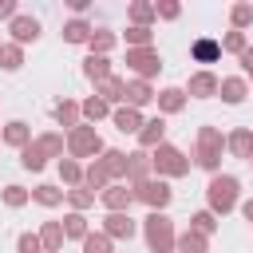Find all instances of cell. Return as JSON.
<instances>
[{"label":"cell","mask_w":253,"mask_h":253,"mask_svg":"<svg viewBox=\"0 0 253 253\" xmlns=\"http://www.w3.org/2000/svg\"><path fill=\"white\" fill-rule=\"evenodd\" d=\"M221 150H225V134L217 126H198V146H194V162L210 174H221Z\"/></svg>","instance_id":"1"},{"label":"cell","mask_w":253,"mask_h":253,"mask_svg":"<svg viewBox=\"0 0 253 253\" xmlns=\"http://www.w3.org/2000/svg\"><path fill=\"white\" fill-rule=\"evenodd\" d=\"M237 190H241V182H237L233 174H213V178H210V186H206L210 213H213V217H225V213L237 206Z\"/></svg>","instance_id":"2"},{"label":"cell","mask_w":253,"mask_h":253,"mask_svg":"<svg viewBox=\"0 0 253 253\" xmlns=\"http://www.w3.org/2000/svg\"><path fill=\"white\" fill-rule=\"evenodd\" d=\"M142 237H146V245H150V253H174V221L166 217V213H158V210H150L146 213V221H142Z\"/></svg>","instance_id":"3"},{"label":"cell","mask_w":253,"mask_h":253,"mask_svg":"<svg viewBox=\"0 0 253 253\" xmlns=\"http://www.w3.org/2000/svg\"><path fill=\"white\" fill-rule=\"evenodd\" d=\"M150 170H158V178H182V174H190V158H186L178 146L158 142V146L150 150Z\"/></svg>","instance_id":"4"},{"label":"cell","mask_w":253,"mask_h":253,"mask_svg":"<svg viewBox=\"0 0 253 253\" xmlns=\"http://www.w3.org/2000/svg\"><path fill=\"white\" fill-rule=\"evenodd\" d=\"M103 150H107V146H103V138H99L95 126L79 123L75 130H67V154H71V158H95V154H103Z\"/></svg>","instance_id":"5"},{"label":"cell","mask_w":253,"mask_h":253,"mask_svg":"<svg viewBox=\"0 0 253 253\" xmlns=\"http://www.w3.org/2000/svg\"><path fill=\"white\" fill-rule=\"evenodd\" d=\"M130 194H134V202H142V206H150V210H158V213L174 202V190H170L162 178H146V182L130 186Z\"/></svg>","instance_id":"6"},{"label":"cell","mask_w":253,"mask_h":253,"mask_svg":"<svg viewBox=\"0 0 253 253\" xmlns=\"http://www.w3.org/2000/svg\"><path fill=\"white\" fill-rule=\"evenodd\" d=\"M126 67L134 71V79H146L150 83L162 71V55L154 47H126Z\"/></svg>","instance_id":"7"},{"label":"cell","mask_w":253,"mask_h":253,"mask_svg":"<svg viewBox=\"0 0 253 253\" xmlns=\"http://www.w3.org/2000/svg\"><path fill=\"white\" fill-rule=\"evenodd\" d=\"M99 202L107 206V213H126V210H130V202H134V194H130V186H126V182H111V186L99 194Z\"/></svg>","instance_id":"8"},{"label":"cell","mask_w":253,"mask_h":253,"mask_svg":"<svg viewBox=\"0 0 253 253\" xmlns=\"http://www.w3.org/2000/svg\"><path fill=\"white\" fill-rule=\"evenodd\" d=\"M103 233H107L111 241H130V237L138 233V225H134L130 213H107V217H103Z\"/></svg>","instance_id":"9"},{"label":"cell","mask_w":253,"mask_h":253,"mask_svg":"<svg viewBox=\"0 0 253 253\" xmlns=\"http://www.w3.org/2000/svg\"><path fill=\"white\" fill-rule=\"evenodd\" d=\"M8 32H12V40H16L20 47H24V43H36V40H40V20H36V16H20V12H16V20L8 24Z\"/></svg>","instance_id":"10"},{"label":"cell","mask_w":253,"mask_h":253,"mask_svg":"<svg viewBox=\"0 0 253 253\" xmlns=\"http://www.w3.org/2000/svg\"><path fill=\"white\" fill-rule=\"evenodd\" d=\"M217 95H221L229 107H237V103H245V95H249V83H245L241 75H225V79H217Z\"/></svg>","instance_id":"11"},{"label":"cell","mask_w":253,"mask_h":253,"mask_svg":"<svg viewBox=\"0 0 253 253\" xmlns=\"http://www.w3.org/2000/svg\"><path fill=\"white\" fill-rule=\"evenodd\" d=\"M186 95H194V99H210V95H217V75H213V71H194L190 83H186Z\"/></svg>","instance_id":"12"},{"label":"cell","mask_w":253,"mask_h":253,"mask_svg":"<svg viewBox=\"0 0 253 253\" xmlns=\"http://www.w3.org/2000/svg\"><path fill=\"white\" fill-rule=\"evenodd\" d=\"M111 119H115V130H123V134H138L142 130V111H134V107H115L111 111Z\"/></svg>","instance_id":"13"},{"label":"cell","mask_w":253,"mask_h":253,"mask_svg":"<svg viewBox=\"0 0 253 253\" xmlns=\"http://www.w3.org/2000/svg\"><path fill=\"white\" fill-rule=\"evenodd\" d=\"M158 142H166V119H162V115H158V119H146L142 130H138V146H142V150H154Z\"/></svg>","instance_id":"14"},{"label":"cell","mask_w":253,"mask_h":253,"mask_svg":"<svg viewBox=\"0 0 253 253\" xmlns=\"http://www.w3.org/2000/svg\"><path fill=\"white\" fill-rule=\"evenodd\" d=\"M225 150L233 154V158H253V130L249 126H241V130H233V134H225Z\"/></svg>","instance_id":"15"},{"label":"cell","mask_w":253,"mask_h":253,"mask_svg":"<svg viewBox=\"0 0 253 253\" xmlns=\"http://www.w3.org/2000/svg\"><path fill=\"white\" fill-rule=\"evenodd\" d=\"M146 178H150V154H146V150L126 154V182L138 186V182H146Z\"/></svg>","instance_id":"16"},{"label":"cell","mask_w":253,"mask_h":253,"mask_svg":"<svg viewBox=\"0 0 253 253\" xmlns=\"http://www.w3.org/2000/svg\"><path fill=\"white\" fill-rule=\"evenodd\" d=\"M95 95L107 103V107H115V103H123V95H126V79H119V75H111V79H103V83H95Z\"/></svg>","instance_id":"17"},{"label":"cell","mask_w":253,"mask_h":253,"mask_svg":"<svg viewBox=\"0 0 253 253\" xmlns=\"http://www.w3.org/2000/svg\"><path fill=\"white\" fill-rule=\"evenodd\" d=\"M150 99H154V87H150L146 79H130V83H126V95H123V103H126V107H134V111H138V107H146Z\"/></svg>","instance_id":"18"},{"label":"cell","mask_w":253,"mask_h":253,"mask_svg":"<svg viewBox=\"0 0 253 253\" xmlns=\"http://www.w3.org/2000/svg\"><path fill=\"white\" fill-rule=\"evenodd\" d=\"M0 142H8V146H16V150H24V146L32 142V126H28V123H20V119H12V123L0 130Z\"/></svg>","instance_id":"19"},{"label":"cell","mask_w":253,"mask_h":253,"mask_svg":"<svg viewBox=\"0 0 253 253\" xmlns=\"http://www.w3.org/2000/svg\"><path fill=\"white\" fill-rule=\"evenodd\" d=\"M83 186H87V190H95V194H103V190L111 186V174H107L103 158H91V166L83 170Z\"/></svg>","instance_id":"20"},{"label":"cell","mask_w":253,"mask_h":253,"mask_svg":"<svg viewBox=\"0 0 253 253\" xmlns=\"http://www.w3.org/2000/svg\"><path fill=\"white\" fill-rule=\"evenodd\" d=\"M174 249L178 253H210V237L198 233V229H186V233L174 237Z\"/></svg>","instance_id":"21"},{"label":"cell","mask_w":253,"mask_h":253,"mask_svg":"<svg viewBox=\"0 0 253 253\" xmlns=\"http://www.w3.org/2000/svg\"><path fill=\"white\" fill-rule=\"evenodd\" d=\"M154 99H158V111H162V115H178V111L186 107V91H182V87H162Z\"/></svg>","instance_id":"22"},{"label":"cell","mask_w":253,"mask_h":253,"mask_svg":"<svg viewBox=\"0 0 253 253\" xmlns=\"http://www.w3.org/2000/svg\"><path fill=\"white\" fill-rule=\"evenodd\" d=\"M51 115H55V123H59V126H67V130H75V126H79V119H83L75 99H59V103L51 107Z\"/></svg>","instance_id":"23"},{"label":"cell","mask_w":253,"mask_h":253,"mask_svg":"<svg viewBox=\"0 0 253 253\" xmlns=\"http://www.w3.org/2000/svg\"><path fill=\"white\" fill-rule=\"evenodd\" d=\"M63 225L59 221H43V229H40V245H43V253H59L63 249Z\"/></svg>","instance_id":"24"},{"label":"cell","mask_w":253,"mask_h":253,"mask_svg":"<svg viewBox=\"0 0 253 253\" xmlns=\"http://www.w3.org/2000/svg\"><path fill=\"white\" fill-rule=\"evenodd\" d=\"M83 75H87L91 83L111 79V59H107V55H87V59H83Z\"/></svg>","instance_id":"25"},{"label":"cell","mask_w":253,"mask_h":253,"mask_svg":"<svg viewBox=\"0 0 253 253\" xmlns=\"http://www.w3.org/2000/svg\"><path fill=\"white\" fill-rule=\"evenodd\" d=\"M99 158H103L111 182H126V154H123V150H103Z\"/></svg>","instance_id":"26"},{"label":"cell","mask_w":253,"mask_h":253,"mask_svg":"<svg viewBox=\"0 0 253 253\" xmlns=\"http://www.w3.org/2000/svg\"><path fill=\"white\" fill-rule=\"evenodd\" d=\"M190 55H194L198 63H213V59L221 55V43H217V40H206V36H202V40H194V43H190Z\"/></svg>","instance_id":"27"},{"label":"cell","mask_w":253,"mask_h":253,"mask_svg":"<svg viewBox=\"0 0 253 253\" xmlns=\"http://www.w3.org/2000/svg\"><path fill=\"white\" fill-rule=\"evenodd\" d=\"M36 146L43 150V158H63V146H67V138H63L59 130H47V134H40V138H36Z\"/></svg>","instance_id":"28"},{"label":"cell","mask_w":253,"mask_h":253,"mask_svg":"<svg viewBox=\"0 0 253 253\" xmlns=\"http://www.w3.org/2000/svg\"><path fill=\"white\" fill-rule=\"evenodd\" d=\"M59 225H63V237H71V241H83V237L91 233V229H87V217H83V213H75V210H71Z\"/></svg>","instance_id":"29"},{"label":"cell","mask_w":253,"mask_h":253,"mask_svg":"<svg viewBox=\"0 0 253 253\" xmlns=\"http://www.w3.org/2000/svg\"><path fill=\"white\" fill-rule=\"evenodd\" d=\"M91 32H95V28H91L87 20H67V24H63V40H67V43H87Z\"/></svg>","instance_id":"30"},{"label":"cell","mask_w":253,"mask_h":253,"mask_svg":"<svg viewBox=\"0 0 253 253\" xmlns=\"http://www.w3.org/2000/svg\"><path fill=\"white\" fill-rule=\"evenodd\" d=\"M115 40H119L115 32H107V28H95V32H91V40H87V47H91V55H107V51L115 47Z\"/></svg>","instance_id":"31"},{"label":"cell","mask_w":253,"mask_h":253,"mask_svg":"<svg viewBox=\"0 0 253 253\" xmlns=\"http://www.w3.org/2000/svg\"><path fill=\"white\" fill-rule=\"evenodd\" d=\"M20 166H24V170H32V174L47 166V158H43V150L36 146V138H32V142H28L24 150H20Z\"/></svg>","instance_id":"32"},{"label":"cell","mask_w":253,"mask_h":253,"mask_svg":"<svg viewBox=\"0 0 253 253\" xmlns=\"http://www.w3.org/2000/svg\"><path fill=\"white\" fill-rule=\"evenodd\" d=\"M63 194H67V190H59V186H47V182H43V186H36V190H32V202H40V206H47V210H51V206H63Z\"/></svg>","instance_id":"33"},{"label":"cell","mask_w":253,"mask_h":253,"mask_svg":"<svg viewBox=\"0 0 253 253\" xmlns=\"http://www.w3.org/2000/svg\"><path fill=\"white\" fill-rule=\"evenodd\" d=\"M0 67L4 71H20L24 67V47L20 43H0Z\"/></svg>","instance_id":"34"},{"label":"cell","mask_w":253,"mask_h":253,"mask_svg":"<svg viewBox=\"0 0 253 253\" xmlns=\"http://www.w3.org/2000/svg\"><path fill=\"white\" fill-rule=\"evenodd\" d=\"M79 115H83L87 123H99V119H107V115H111V107H107L99 95H91L87 103H79Z\"/></svg>","instance_id":"35"},{"label":"cell","mask_w":253,"mask_h":253,"mask_svg":"<svg viewBox=\"0 0 253 253\" xmlns=\"http://www.w3.org/2000/svg\"><path fill=\"white\" fill-rule=\"evenodd\" d=\"M59 178H63V186H83V166L75 162V158H59Z\"/></svg>","instance_id":"36"},{"label":"cell","mask_w":253,"mask_h":253,"mask_svg":"<svg viewBox=\"0 0 253 253\" xmlns=\"http://www.w3.org/2000/svg\"><path fill=\"white\" fill-rule=\"evenodd\" d=\"M63 198L71 202V210H75V213H83V210H91V206H95V190H87V186H75V190H67Z\"/></svg>","instance_id":"37"},{"label":"cell","mask_w":253,"mask_h":253,"mask_svg":"<svg viewBox=\"0 0 253 253\" xmlns=\"http://www.w3.org/2000/svg\"><path fill=\"white\" fill-rule=\"evenodd\" d=\"M0 198H4V206L20 210V206H28V202H32V190H24V186H16V182H12V186H4V194H0Z\"/></svg>","instance_id":"38"},{"label":"cell","mask_w":253,"mask_h":253,"mask_svg":"<svg viewBox=\"0 0 253 253\" xmlns=\"http://www.w3.org/2000/svg\"><path fill=\"white\" fill-rule=\"evenodd\" d=\"M130 20H134V28H150V20H154V4L134 0V4H130Z\"/></svg>","instance_id":"39"},{"label":"cell","mask_w":253,"mask_h":253,"mask_svg":"<svg viewBox=\"0 0 253 253\" xmlns=\"http://www.w3.org/2000/svg\"><path fill=\"white\" fill-rule=\"evenodd\" d=\"M229 24H233V32L249 28V24H253V4H233V8H229Z\"/></svg>","instance_id":"40"},{"label":"cell","mask_w":253,"mask_h":253,"mask_svg":"<svg viewBox=\"0 0 253 253\" xmlns=\"http://www.w3.org/2000/svg\"><path fill=\"white\" fill-rule=\"evenodd\" d=\"M190 229H198V233H206V237H210V233L217 229V217H213L210 210H198V213L190 217Z\"/></svg>","instance_id":"41"},{"label":"cell","mask_w":253,"mask_h":253,"mask_svg":"<svg viewBox=\"0 0 253 253\" xmlns=\"http://www.w3.org/2000/svg\"><path fill=\"white\" fill-rule=\"evenodd\" d=\"M83 253H115V249H111V237L107 233H87L83 237Z\"/></svg>","instance_id":"42"},{"label":"cell","mask_w":253,"mask_h":253,"mask_svg":"<svg viewBox=\"0 0 253 253\" xmlns=\"http://www.w3.org/2000/svg\"><path fill=\"white\" fill-rule=\"evenodd\" d=\"M150 40H154V32L150 28H126V47H150Z\"/></svg>","instance_id":"43"},{"label":"cell","mask_w":253,"mask_h":253,"mask_svg":"<svg viewBox=\"0 0 253 253\" xmlns=\"http://www.w3.org/2000/svg\"><path fill=\"white\" fill-rule=\"evenodd\" d=\"M249 43H245V32H225V40H221V51H233V55H241Z\"/></svg>","instance_id":"44"},{"label":"cell","mask_w":253,"mask_h":253,"mask_svg":"<svg viewBox=\"0 0 253 253\" xmlns=\"http://www.w3.org/2000/svg\"><path fill=\"white\" fill-rule=\"evenodd\" d=\"M16 253H43L40 233H20V237H16Z\"/></svg>","instance_id":"45"},{"label":"cell","mask_w":253,"mask_h":253,"mask_svg":"<svg viewBox=\"0 0 253 253\" xmlns=\"http://www.w3.org/2000/svg\"><path fill=\"white\" fill-rule=\"evenodd\" d=\"M178 12H182V4H174V0H158L154 4V20L162 16V20H178Z\"/></svg>","instance_id":"46"},{"label":"cell","mask_w":253,"mask_h":253,"mask_svg":"<svg viewBox=\"0 0 253 253\" xmlns=\"http://www.w3.org/2000/svg\"><path fill=\"white\" fill-rule=\"evenodd\" d=\"M237 59H241V79L249 83V79H253V47H245V51H241Z\"/></svg>","instance_id":"47"},{"label":"cell","mask_w":253,"mask_h":253,"mask_svg":"<svg viewBox=\"0 0 253 253\" xmlns=\"http://www.w3.org/2000/svg\"><path fill=\"white\" fill-rule=\"evenodd\" d=\"M0 20H16V0H0Z\"/></svg>","instance_id":"48"},{"label":"cell","mask_w":253,"mask_h":253,"mask_svg":"<svg viewBox=\"0 0 253 253\" xmlns=\"http://www.w3.org/2000/svg\"><path fill=\"white\" fill-rule=\"evenodd\" d=\"M67 4H71V12H75V16H83V12L91 8V0H67Z\"/></svg>","instance_id":"49"},{"label":"cell","mask_w":253,"mask_h":253,"mask_svg":"<svg viewBox=\"0 0 253 253\" xmlns=\"http://www.w3.org/2000/svg\"><path fill=\"white\" fill-rule=\"evenodd\" d=\"M241 213H245V221H253V198H249V202H241Z\"/></svg>","instance_id":"50"},{"label":"cell","mask_w":253,"mask_h":253,"mask_svg":"<svg viewBox=\"0 0 253 253\" xmlns=\"http://www.w3.org/2000/svg\"><path fill=\"white\" fill-rule=\"evenodd\" d=\"M249 166H253V158H249Z\"/></svg>","instance_id":"51"}]
</instances>
